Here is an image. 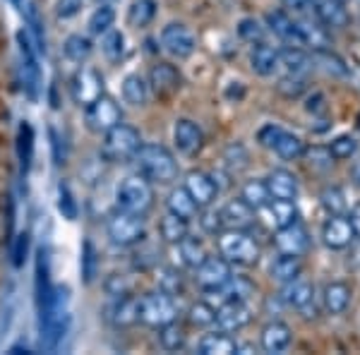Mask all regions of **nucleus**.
<instances>
[{
  "instance_id": "f257e3e1",
  "label": "nucleus",
  "mask_w": 360,
  "mask_h": 355,
  "mask_svg": "<svg viewBox=\"0 0 360 355\" xmlns=\"http://www.w3.org/2000/svg\"><path fill=\"white\" fill-rule=\"evenodd\" d=\"M132 161H135L139 176H144L152 185H171L178 178V161L173 151L164 144H142L132 156Z\"/></svg>"
},
{
  "instance_id": "f03ea898",
  "label": "nucleus",
  "mask_w": 360,
  "mask_h": 355,
  "mask_svg": "<svg viewBox=\"0 0 360 355\" xmlns=\"http://www.w3.org/2000/svg\"><path fill=\"white\" fill-rule=\"evenodd\" d=\"M154 207V185L144 176H127L115 188V209L147 217V212Z\"/></svg>"
},
{
  "instance_id": "7ed1b4c3",
  "label": "nucleus",
  "mask_w": 360,
  "mask_h": 355,
  "mask_svg": "<svg viewBox=\"0 0 360 355\" xmlns=\"http://www.w3.org/2000/svg\"><path fill=\"white\" fill-rule=\"evenodd\" d=\"M139 147H142V135L137 127L118 123L108 132H103L101 156L111 164H125V161H132Z\"/></svg>"
},
{
  "instance_id": "20e7f679",
  "label": "nucleus",
  "mask_w": 360,
  "mask_h": 355,
  "mask_svg": "<svg viewBox=\"0 0 360 355\" xmlns=\"http://www.w3.org/2000/svg\"><path fill=\"white\" fill-rule=\"evenodd\" d=\"M137 310H139V322L152 329H159L164 324L178 319L176 298L164 293V290H152V293H144L142 298H137Z\"/></svg>"
},
{
  "instance_id": "39448f33",
  "label": "nucleus",
  "mask_w": 360,
  "mask_h": 355,
  "mask_svg": "<svg viewBox=\"0 0 360 355\" xmlns=\"http://www.w3.org/2000/svg\"><path fill=\"white\" fill-rule=\"evenodd\" d=\"M106 233L113 245L132 247L144 240V235H147V224H144V217H139V214L115 209L111 217L106 219Z\"/></svg>"
},
{
  "instance_id": "423d86ee",
  "label": "nucleus",
  "mask_w": 360,
  "mask_h": 355,
  "mask_svg": "<svg viewBox=\"0 0 360 355\" xmlns=\"http://www.w3.org/2000/svg\"><path fill=\"white\" fill-rule=\"evenodd\" d=\"M219 250L231 264L240 266H252L259 259V245L255 243V238L248 231L240 228H229L219 238Z\"/></svg>"
},
{
  "instance_id": "0eeeda50",
  "label": "nucleus",
  "mask_w": 360,
  "mask_h": 355,
  "mask_svg": "<svg viewBox=\"0 0 360 355\" xmlns=\"http://www.w3.org/2000/svg\"><path fill=\"white\" fill-rule=\"evenodd\" d=\"M257 139L262 147L271 149L276 156H281L283 161H298V159H303L307 151L303 139L278 125H264L262 130L257 132Z\"/></svg>"
},
{
  "instance_id": "6e6552de",
  "label": "nucleus",
  "mask_w": 360,
  "mask_h": 355,
  "mask_svg": "<svg viewBox=\"0 0 360 355\" xmlns=\"http://www.w3.org/2000/svg\"><path fill=\"white\" fill-rule=\"evenodd\" d=\"M84 120L91 132L103 135V132H108L111 127L123 123V110H120L115 98L101 94L96 101H91L89 106L84 108Z\"/></svg>"
},
{
  "instance_id": "1a4fd4ad",
  "label": "nucleus",
  "mask_w": 360,
  "mask_h": 355,
  "mask_svg": "<svg viewBox=\"0 0 360 355\" xmlns=\"http://www.w3.org/2000/svg\"><path fill=\"white\" fill-rule=\"evenodd\" d=\"M159 41H161V49L171 58H176V60H185V58H190L197 51L195 32L188 25H183V22H171V25H166L161 29Z\"/></svg>"
},
{
  "instance_id": "9d476101",
  "label": "nucleus",
  "mask_w": 360,
  "mask_h": 355,
  "mask_svg": "<svg viewBox=\"0 0 360 355\" xmlns=\"http://www.w3.org/2000/svg\"><path fill=\"white\" fill-rule=\"evenodd\" d=\"M103 94V77L94 67H79L70 79V96L79 108H86Z\"/></svg>"
},
{
  "instance_id": "9b49d317",
  "label": "nucleus",
  "mask_w": 360,
  "mask_h": 355,
  "mask_svg": "<svg viewBox=\"0 0 360 355\" xmlns=\"http://www.w3.org/2000/svg\"><path fill=\"white\" fill-rule=\"evenodd\" d=\"M231 276H233V264H231L224 254H219V257H209L207 254V259L195 269L197 286H200L202 290H207V293L219 290Z\"/></svg>"
},
{
  "instance_id": "f8f14e48",
  "label": "nucleus",
  "mask_w": 360,
  "mask_h": 355,
  "mask_svg": "<svg viewBox=\"0 0 360 355\" xmlns=\"http://www.w3.org/2000/svg\"><path fill=\"white\" fill-rule=\"evenodd\" d=\"M147 84H149V91H154L159 98H168L180 91V86H183V75H180V70L176 65H171V63H156L147 75Z\"/></svg>"
},
{
  "instance_id": "ddd939ff",
  "label": "nucleus",
  "mask_w": 360,
  "mask_h": 355,
  "mask_svg": "<svg viewBox=\"0 0 360 355\" xmlns=\"http://www.w3.org/2000/svg\"><path fill=\"white\" fill-rule=\"evenodd\" d=\"M274 247L278 254H293V257H303L310 250V233L295 221L286 228H276L274 233Z\"/></svg>"
},
{
  "instance_id": "4468645a",
  "label": "nucleus",
  "mask_w": 360,
  "mask_h": 355,
  "mask_svg": "<svg viewBox=\"0 0 360 355\" xmlns=\"http://www.w3.org/2000/svg\"><path fill=\"white\" fill-rule=\"evenodd\" d=\"M183 188L190 192V197L197 202V207L200 209L212 207L219 197V190H221L217 185V180H214L212 173H205V171H190L188 176H185Z\"/></svg>"
},
{
  "instance_id": "2eb2a0df",
  "label": "nucleus",
  "mask_w": 360,
  "mask_h": 355,
  "mask_svg": "<svg viewBox=\"0 0 360 355\" xmlns=\"http://www.w3.org/2000/svg\"><path fill=\"white\" fill-rule=\"evenodd\" d=\"M252 322V312H250L248 302L240 300H226L217 307V327L221 331H229V334H236V331L245 329L248 324Z\"/></svg>"
},
{
  "instance_id": "dca6fc26",
  "label": "nucleus",
  "mask_w": 360,
  "mask_h": 355,
  "mask_svg": "<svg viewBox=\"0 0 360 355\" xmlns=\"http://www.w3.org/2000/svg\"><path fill=\"white\" fill-rule=\"evenodd\" d=\"M173 142H176V149L185 156H195L200 154L202 147H205V132L202 127L190 118H180L173 125Z\"/></svg>"
},
{
  "instance_id": "f3484780",
  "label": "nucleus",
  "mask_w": 360,
  "mask_h": 355,
  "mask_svg": "<svg viewBox=\"0 0 360 355\" xmlns=\"http://www.w3.org/2000/svg\"><path fill=\"white\" fill-rule=\"evenodd\" d=\"M281 300L286 302L288 307H293V310L303 312L305 317H307V312L315 310V286H312V283L307 281V278L295 276L293 281L283 283Z\"/></svg>"
},
{
  "instance_id": "a211bd4d",
  "label": "nucleus",
  "mask_w": 360,
  "mask_h": 355,
  "mask_svg": "<svg viewBox=\"0 0 360 355\" xmlns=\"http://www.w3.org/2000/svg\"><path fill=\"white\" fill-rule=\"evenodd\" d=\"M106 319L108 324L115 329H127L132 324L139 322V310H137V298L132 293L127 295H115L111 305L106 307Z\"/></svg>"
},
{
  "instance_id": "6ab92c4d",
  "label": "nucleus",
  "mask_w": 360,
  "mask_h": 355,
  "mask_svg": "<svg viewBox=\"0 0 360 355\" xmlns=\"http://www.w3.org/2000/svg\"><path fill=\"white\" fill-rule=\"evenodd\" d=\"M291 343H293V331L286 322H281V319L269 322L262 329V334H259V346H262L264 353H271V355L286 353L288 348H291Z\"/></svg>"
},
{
  "instance_id": "aec40b11",
  "label": "nucleus",
  "mask_w": 360,
  "mask_h": 355,
  "mask_svg": "<svg viewBox=\"0 0 360 355\" xmlns=\"http://www.w3.org/2000/svg\"><path fill=\"white\" fill-rule=\"evenodd\" d=\"M353 228L344 214H332L322 226V243L329 250H346L353 240Z\"/></svg>"
},
{
  "instance_id": "412c9836",
  "label": "nucleus",
  "mask_w": 360,
  "mask_h": 355,
  "mask_svg": "<svg viewBox=\"0 0 360 355\" xmlns=\"http://www.w3.org/2000/svg\"><path fill=\"white\" fill-rule=\"evenodd\" d=\"M266 27L271 34H276L281 41L291 44V46H303L300 44V29H298V17L288 15L286 10H271L266 13Z\"/></svg>"
},
{
  "instance_id": "4be33fe9",
  "label": "nucleus",
  "mask_w": 360,
  "mask_h": 355,
  "mask_svg": "<svg viewBox=\"0 0 360 355\" xmlns=\"http://www.w3.org/2000/svg\"><path fill=\"white\" fill-rule=\"evenodd\" d=\"M264 183H266V190H269L271 200L295 202V197H298V192H300L298 178H295L291 171H286V168H274V171L264 178Z\"/></svg>"
},
{
  "instance_id": "5701e85b",
  "label": "nucleus",
  "mask_w": 360,
  "mask_h": 355,
  "mask_svg": "<svg viewBox=\"0 0 360 355\" xmlns=\"http://www.w3.org/2000/svg\"><path fill=\"white\" fill-rule=\"evenodd\" d=\"M250 67H252V72L259 75V77H271V75L281 67V63H278V49L264 41L252 44V51H250Z\"/></svg>"
},
{
  "instance_id": "b1692460",
  "label": "nucleus",
  "mask_w": 360,
  "mask_h": 355,
  "mask_svg": "<svg viewBox=\"0 0 360 355\" xmlns=\"http://www.w3.org/2000/svg\"><path fill=\"white\" fill-rule=\"evenodd\" d=\"M255 209L248 205L243 197L238 200H231L229 205L221 209V219H224V228H240L248 231L250 226L255 224Z\"/></svg>"
},
{
  "instance_id": "393cba45",
  "label": "nucleus",
  "mask_w": 360,
  "mask_h": 355,
  "mask_svg": "<svg viewBox=\"0 0 360 355\" xmlns=\"http://www.w3.org/2000/svg\"><path fill=\"white\" fill-rule=\"evenodd\" d=\"M315 17L327 29H344L351 22L346 5L339 0H315Z\"/></svg>"
},
{
  "instance_id": "a878e982",
  "label": "nucleus",
  "mask_w": 360,
  "mask_h": 355,
  "mask_svg": "<svg viewBox=\"0 0 360 355\" xmlns=\"http://www.w3.org/2000/svg\"><path fill=\"white\" fill-rule=\"evenodd\" d=\"M351 298H353V290L348 283L344 281H332L324 286V293H322V305L324 310L329 314H344L351 305Z\"/></svg>"
},
{
  "instance_id": "bb28decb",
  "label": "nucleus",
  "mask_w": 360,
  "mask_h": 355,
  "mask_svg": "<svg viewBox=\"0 0 360 355\" xmlns=\"http://www.w3.org/2000/svg\"><path fill=\"white\" fill-rule=\"evenodd\" d=\"M156 13H159V3L156 0H132L130 8H127L125 22L132 29H144L156 20Z\"/></svg>"
},
{
  "instance_id": "cd10ccee",
  "label": "nucleus",
  "mask_w": 360,
  "mask_h": 355,
  "mask_svg": "<svg viewBox=\"0 0 360 355\" xmlns=\"http://www.w3.org/2000/svg\"><path fill=\"white\" fill-rule=\"evenodd\" d=\"M236 346L238 341L233 336L229 334V331H212V334H205L200 339V353L202 355H231L236 353Z\"/></svg>"
},
{
  "instance_id": "c85d7f7f",
  "label": "nucleus",
  "mask_w": 360,
  "mask_h": 355,
  "mask_svg": "<svg viewBox=\"0 0 360 355\" xmlns=\"http://www.w3.org/2000/svg\"><path fill=\"white\" fill-rule=\"evenodd\" d=\"M166 209L168 214H176L180 219H195L197 212H200V207H197V202L190 197V192L185 188H173L168 192L166 197Z\"/></svg>"
},
{
  "instance_id": "c756f323",
  "label": "nucleus",
  "mask_w": 360,
  "mask_h": 355,
  "mask_svg": "<svg viewBox=\"0 0 360 355\" xmlns=\"http://www.w3.org/2000/svg\"><path fill=\"white\" fill-rule=\"evenodd\" d=\"M149 94H152V91H149L147 79H144L139 72L127 75V77L123 79V101L130 103V106H135V108L147 106Z\"/></svg>"
},
{
  "instance_id": "7c9ffc66",
  "label": "nucleus",
  "mask_w": 360,
  "mask_h": 355,
  "mask_svg": "<svg viewBox=\"0 0 360 355\" xmlns=\"http://www.w3.org/2000/svg\"><path fill=\"white\" fill-rule=\"evenodd\" d=\"M278 63L288 75H305L310 70L312 58L300 46H286V49H278Z\"/></svg>"
},
{
  "instance_id": "2f4dec72",
  "label": "nucleus",
  "mask_w": 360,
  "mask_h": 355,
  "mask_svg": "<svg viewBox=\"0 0 360 355\" xmlns=\"http://www.w3.org/2000/svg\"><path fill=\"white\" fill-rule=\"evenodd\" d=\"M91 53H94V44L84 34H70L65 41H63V56L70 63H86Z\"/></svg>"
},
{
  "instance_id": "473e14b6",
  "label": "nucleus",
  "mask_w": 360,
  "mask_h": 355,
  "mask_svg": "<svg viewBox=\"0 0 360 355\" xmlns=\"http://www.w3.org/2000/svg\"><path fill=\"white\" fill-rule=\"evenodd\" d=\"M159 235L168 245H178L185 235H190V221L180 219L176 214H166L159 224Z\"/></svg>"
},
{
  "instance_id": "72a5a7b5",
  "label": "nucleus",
  "mask_w": 360,
  "mask_h": 355,
  "mask_svg": "<svg viewBox=\"0 0 360 355\" xmlns=\"http://www.w3.org/2000/svg\"><path fill=\"white\" fill-rule=\"evenodd\" d=\"M264 209L269 212L274 228H286V226L298 221V209H295V202L291 200H271Z\"/></svg>"
},
{
  "instance_id": "f704fd0d",
  "label": "nucleus",
  "mask_w": 360,
  "mask_h": 355,
  "mask_svg": "<svg viewBox=\"0 0 360 355\" xmlns=\"http://www.w3.org/2000/svg\"><path fill=\"white\" fill-rule=\"evenodd\" d=\"M214 293H221L224 295V302L226 300L248 302L255 295V283L250 281L248 276H231L229 281H226L219 290H214Z\"/></svg>"
},
{
  "instance_id": "c9c22d12",
  "label": "nucleus",
  "mask_w": 360,
  "mask_h": 355,
  "mask_svg": "<svg viewBox=\"0 0 360 355\" xmlns=\"http://www.w3.org/2000/svg\"><path fill=\"white\" fill-rule=\"evenodd\" d=\"M178 252H180V259H183L185 266L190 269H197L202 262L207 259V250H205V243L200 238H193V235H185L183 240L178 243Z\"/></svg>"
},
{
  "instance_id": "e433bc0d",
  "label": "nucleus",
  "mask_w": 360,
  "mask_h": 355,
  "mask_svg": "<svg viewBox=\"0 0 360 355\" xmlns=\"http://www.w3.org/2000/svg\"><path fill=\"white\" fill-rule=\"evenodd\" d=\"M115 25V10L111 8V3H101L94 13L86 20V29H89L91 37H103L106 32H111Z\"/></svg>"
},
{
  "instance_id": "4c0bfd02",
  "label": "nucleus",
  "mask_w": 360,
  "mask_h": 355,
  "mask_svg": "<svg viewBox=\"0 0 360 355\" xmlns=\"http://www.w3.org/2000/svg\"><path fill=\"white\" fill-rule=\"evenodd\" d=\"M300 271H303L300 257H293V254H278L271 264V278H276L278 283L293 281L295 276H300Z\"/></svg>"
},
{
  "instance_id": "58836bf2",
  "label": "nucleus",
  "mask_w": 360,
  "mask_h": 355,
  "mask_svg": "<svg viewBox=\"0 0 360 355\" xmlns=\"http://www.w3.org/2000/svg\"><path fill=\"white\" fill-rule=\"evenodd\" d=\"M159 331V346L164 348L168 353H178L185 348V343H188V334L183 331V327H178L176 322H168L164 327L156 329Z\"/></svg>"
},
{
  "instance_id": "ea45409f",
  "label": "nucleus",
  "mask_w": 360,
  "mask_h": 355,
  "mask_svg": "<svg viewBox=\"0 0 360 355\" xmlns=\"http://www.w3.org/2000/svg\"><path fill=\"white\" fill-rule=\"evenodd\" d=\"M312 60H317V65H322L324 72L334 75V77H348V65L341 56H336L332 49H319L312 51Z\"/></svg>"
},
{
  "instance_id": "a19ab883",
  "label": "nucleus",
  "mask_w": 360,
  "mask_h": 355,
  "mask_svg": "<svg viewBox=\"0 0 360 355\" xmlns=\"http://www.w3.org/2000/svg\"><path fill=\"white\" fill-rule=\"evenodd\" d=\"M240 197L255 209V212H262V209L271 202V195H269V190H266L264 180H248V183L243 185Z\"/></svg>"
},
{
  "instance_id": "79ce46f5",
  "label": "nucleus",
  "mask_w": 360,
  "mask_h": 355,
  "mask_svg": "<svg viewBox=\"0 0 360 355\" xmlns=\"http://www.w3.org/2000/svg\"><path fill=\"white\" fill-rule=\"evenodd\" d=\"M101 51H103V56H106L111 63H120L125 58V51H127L125 34L123 32H115V29L106 32V34H103V39H101Z\"/></svg>"
},
{
  "instance_id": "37998d69",
  "label": "nucleus",
  "mask_w": 360,
  "mask_h": 355,
  "mask_svg": "<svg viewBox=\"0 0 360 355\" xmlns=\"http://www.w3.org/2000/svg\"><path fill=\"white\" fill-rule=\"evenodd\" d=\"M159 290H164V293L168 295H183V290H185V278H183V273H180L176 266H164V269L159 271Z\"/></svg>"
},
{
  "instance_id": "c03bdc74",
  "label": "nucleus",
  "mask_w": 360,
  "mask_h": 355,
  "mask_svg": "<svg viewBox=\"0 0 360 355\" xmlns=\"http://www.w3.org/2000/svg\"><path fill=\"white\" fill-rule=\"evenodd\" d=\"M224 164H226V168H229L231 176H238V173H243V171H245V168L250 166V154H248V149L243 147V144L233 142L229 149L224 151Z\"/></svg>"
},
{
  "instance_id": "a18cd8bd",
  "label": "nucleus",
  "mask_w": 360,
  "mask_h": 355,
  "mask_svg": "<svg viewBox=\"0 0 360 355\" xmlns=\"http://www.w3.org/2000/svg\"><path fill=\"white\" fill-rule=\"evenodd\" d=\"M188 319H190V324L197 329L212 327V324L217 322V307L209 305V302H205V300H200V302H195V305H190Z\"/></svg>"
},
{
  "instance_id": "49530a36",
  "label": "nucleus",
  "mask_w": 360,
  "mask_h": 355,
  "mask_svg": "<svg viewBox=\"0 0 360 355\" xmlns=\"http://www.w3.org/2000/svg\"><path fill=\"white\" fill-rule=\"evenodd\" d=\"M329 154L334 156V161H348L358 154V139L351 135H341L329 144Z\"/></svg>"
},
{
  "instance_id": "de8ad7c7",
  "label": "nucleus",
  "mask_w": 360,
  "mask_h": 355,
  "mask_svg": "<svg viewBox=\"0 0 360 355\" xmlns=\"http://www.w3.org/2000/svg\"><path fill=\"white\" fill-rule=\"evenodd\" d=\"M319 202H322V207L329 212V217L332 214H344L346 212V195L341 188H336V185H332V188H324L322 195H319Z\"/></svg>"
},
{
  "instance_id": "09e8293b",
  "label": "nucleus",
  "mask_w": 360,
  "mask_h": 355,
  "mask_svg": "<svg viewBox=\"0 0 360 355\" xmlns=\"http://www.w3.org/2000/svg\"><path fill=\"white\" fill-rule=\"evenodd\" d=\"M278 94H283L286 98H298L305 91V75H288L278 79L276 84Z\"/></svg>"
},
{
  "instance_id": "8fccbe9b",
  "label": "nucleus",
  "mask_w": 360,
  "mask_h": 355,
  "mask_svg": "<svg viewBox=\"0 0 360 355\" xmlns=\"http://www.w3.org/2000/svg\"><path fill=\"white\" fill-rule=\"evenodd\" d=\"M96 269H98L96 250H94V245H91V240H84V247H82V276H84V283L94 281Z\"/></svg>"
},
{
  "instance_id": "3c124183",
  "label": "nucleus",
  "mask_w": 360,
  "mask_h": 355,
  "mask_svg": "<svg viewBox=\"0 0 360 355\" xmlns=\"http://www.w3.org/2000/svg\"><path fill=\"white\" fill-rule=\"evenodd\" d=\"M238 34H240V39H243V41H248V44L264 41V27L259 25L257 20H252V17L240 20V25H238Z\"/></svg>"
},
{
  "instance_id": "603ef678",
  "label": "nucleus",
  "mask_w": 360,
  "mask_h": 355,
  "mask_svg": "<svg viewBox=\"0 0 360 355\" xmlns=\"http://www.w3.org/2000/svg\"><path fill=\"white\" fill-rule=\"evenodd\" d=\"M200 228L209 233V235H217V233L224 231V219H221V212H214V209L205 207V212L200 214Z\"/></svg>"
},
{
  "instance_id": "864d4df0",
  "label": "nucleus",
  "mask_w": 360,
  "mask_h": 355,
  "mask_svg": "<svg viewBox=\"0 0 360 355\" xmlns=\"http://www.w3.org/2000/svg\"><path fill=\"white\" fill-rule=\"evenodd\" d=\"M106 293L111 295V298L132 293V281L127 276H123V273H113V276H108V281H106Z\"/></svg>"
},
{
  "instance_id": "5fc2aeb1",
  "label": "nucleus",
  "mask_w": 360,
  "mask_h": 355,
  "mask_svg": "<svg viewBox=\"0 0 360 355\" xmlns=\"http://www.w3.org/2000/svg\"><path fill=\"white\" fill-rule=\"evenodd\" d=\"M84 0H58L56 3V17L58 20H72L82 13Z\"/></svg>"
},
{
  "instance_id": "6e6d98bb",
  "label": "nucleus",
  "mask_w": 360,
  "mask_h": 355,
  "mask_svg": "<svg viewBox=\"0 0 360 355\" xmlns=\"http://www.w3.org/2000/svg\"><path fill=\"white\" fill-rule=\"evenodd\" d=\"M298 17H315V0H281Z\"/></svg>"
},
{
  "instance_id": "4d7b16f0",
  "label": "nucleus",
  "mask_w": 360,
  "mask_h": 355,
  "mask_svg": "<svg viewBox=\"0 0 360 355\" xmlns=\"http://www.w3.org/2000/svg\"><path fill=\"white\" fill-rule=\"evenodd\" d=\"M58 209H60V212L65 214L70 221L77 217V205H75V200H72V195H70V190L63 188V185H60V200H58Z\"/></svg>"
},
{
  "instance_id": "13d9d810",
  "label": "nucleus",
  "mask_w": 360,
  "mask_h": 355,
  "mask_svg": "<svg viewBox=\"0 0 360 355\" xmlns=\"http://www.w3.org/2000/svg\"><path fill=\"white\" fill-rule=\"evenodd\" d=\"M346 219H348V224H351V228H353V235L360 238V202L351 209V214H348Z\"/></svg>"
},
{
  "instance_id": "bf43d9fd",
  "label": "nucleus",
  "mask_w": 360,
  "mask_h": 355,
  "mask_svg": "<svg viewBox=\"0 0 360 355\" xmlns=\"http://www.w3.org/2000/svg\"><path fill=\"white\" fill-rule=\"evenodd\" d=\"M22 250H27V233L20 235V250L15 252V264H22Z\"/></svg>"
},
{
  "instance_id": "052dcab7",
  "label": "nucleus",
  "mask_w": 360,
  "mask_h": 355,
  "mask_svg": "<svg viewBox=\"0 0 360 355\" xmlns=\"http://www.w3.org/2000/svg\"><path fill=\"white\" fill-rule=\"evenodd\" d=\"M351 180L356 185H360V161H353V166H351Z\"/></svg>"
},
{
  "instance_id": "680f3d73",
  "label": "nucleus",
  "mask_w": 360,
  "mask_h": 355,
  "mask_svg": "<svg viewBox=\"0 0 360 355\" xmlns=\"http://www.w3.org/2000/svg\"><path fill=\"white\" fill-rule=\"evenodd\" d=\"M98 3H115V0H98Z\"/></svg>"
},
{
  "instance_id": "e2e57ef3",
  "label": "nucleus",
  "mask_w": 360,
  "mask_h": 355,
  "mask_svg": "<svg viewBox=\"0 0 360 355\" xmlns=\"http://www.w3.org/2000/svg\"><path fill=\"white\" fill-rule=\"evenodd\" d=\"M339 3H344V5H346V3H348V0H339Z\"/></svg>"
},
{
  "instance_id": "0e129e2a",
  "label": "nucleus",
  "mask_w": 360,
  "mask_h": 355,
  "mask_svg": "<svg viewBox=\"0 0 360 355\" xmlns=\"http://www.w3.org/2000/svg\"><path fill=\"white\" fill-rule=\"evenodd\" d=\"M358 127H360V118H358Z\"/></svg>"
}]
</instances>
